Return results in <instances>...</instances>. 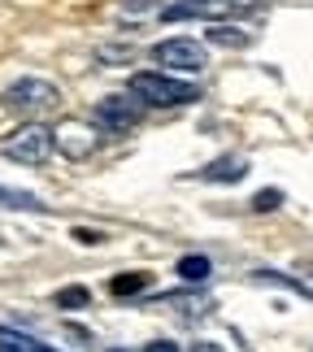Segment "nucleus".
<instances>
[{
    "label": "nucleus",
    "instance_id": "obj_1",
    "mask_svg": "<svg viewBox=\"0 0 313 352\" xmlns=\"http://www.w3.org/2000/svg\"><path fill=\"white\" fill-rule=\"evenodd\" d=\"M131 96L144 100L148 109H179V104H196L200 87L187 83V78H174L170 70H140L131 74Z\"/></svg>",
    "mask_w": 313,
    "mask_h": 352
},
{
    "label": "nucleus",
    "instance_id": "obj_2",
    "mask_svg": "<svg viewBox=\"0 0 313 352\" xmlns=\"http://www.w3.org/2000/svg\"><path fill=\"white\" fill-rule=\"evenodd\" d=\"M57 148V131L44 126V122H22L9 135H0V157L13 161V166H44Z\"/></svg>",
    "mask_w": 313,
    "mask_h": 352
},
{
    "label": "nucleus",
    "instance_id": "obj_3",
    "mask_svg": "<svg viewBox=\"0 0 313 352\" xmlns=\"http://www.w3.org/2000/svg\"><path fill=\"white\" fill-rule=\"evenodd\" d=\"M0 104H5L9 113H18V118H39V113H48V109L61 104V87L48 83V78L26 74V78H13V83L5 87Z\"/></svg>",
    "mask_w": 313,
    "mask_h": 352
},
{
    "label": "nucleus",
    "instance_id": "obj_4",
    "mask_svg": "<svg viewBox=\"0 0 313 352\" xmlns=\"http://www.w3.org/2000/svg\"><path fill=\"white\" fill-rule=\"evenodd\" d=\"M266 9V0H174L161 9V22H230V18H248V13Z\"/></svg>",
    "mask_w": 313,
    "mask_h": 352
},
{
    "label": "nucleus",
    "instance_id": "obj_5",
    "mask_svg": "<svg viewBox=\"0 0 313 352\" xmlns=\"http://www.w3.org/2000/svg\"><path fill=\"white\" fill-rule=\"evenodd\" d=\"M153 61L161 65V70H170V74H200L209 65V48L196 44V39L174 35V39L153 44Z\"/></svg>",
    "mask_w": 313,
    "mask_h": 352
},
{
    "label": "nucleus",
    "instance_id": "obj_6",
    "mask_svg": "<svg viewBox=\"0 0 313 352\" xmlns=\"http://www.w3.org/2000/svg\"><path fill=\"white\" fill-rule=\"evenodd\" d=\"M144 109L148 104L135 100V96H105V100H96V109H91V122H96L100 131H109V135H127V131L140 126Z\"/></svg>",
    "mask_w": 313,
    "mask_h": 352
},
{
    "label": "nucleus",
    "instance_id": "obj_7",
    "mask_svg": "<svg viewBox=\"0 0 313 352\" xmlns=\"http://www.w3.org/2000/svg\"><path fill=\"white\" fill-rule=\"evenodd\" d=\"M96 122H78V118H65L57 126V153H65L70 161H83L96 153Z\"/></svg>",
    "mask_w": 313,
    "mask_h": 352
},
{
    "label": "nucleus",
    "instance_id": "obj_8",
    "mask_svg": "<svg viewBox=\"0 0 313 352\" xmlns=\"http://www.w3.org/2000/svg\"><path fill=\"white\" fill-rule=\"evenodd\" d=\"M244 174H248V161L244 157H217L205 170H196V179H205V183H239Z\"/></svg>",
    "mask_w": 313,
    "mask_h": 352
},
{
    "label": "nucleus",
    "instance_id": "obj_9",
    "mask_svg": "<svg viewBox=\"0 0 313 352\" xmlns=\"http://www.w3.org/2000/svg\"><path fill=\"white\" fill-rule=\"evenodd\" d=\"M0 348H5V352H61V348L35 340V335H22V331H13V327H0Z\"/></svg>",
    "mask_w": 313,
    "mask_h": 352
},
{
    "label": "nucleus",
    "instance_id": "obj_10",
    "mask_svg": "<svg viewBox=\"0 0 313 352\" xmlns=\"http://www.w3.org/2000/svg\"><path fill=\"white\" fill-rule=\"evenodd\" d=\"M174 274H179L183 283H205L213 274V261H209V256H200V252H187V256H179Z\"/></svg>",
    "mask_w": 313,
    "mask_h": 352
},
{
    "label": "nucleus",
    "instance_id": "obj_11",
    "mask_svg": "<svg viewBox=\"0 0 313 352\" xmlns=\"http://www.w3.org/2000/svg\"><path fill=\"white\" fill-rule=\"evenodd\" d=\"M0 209H22V213H48V205L31 192H18V187H0Z\"/></svg>",
    "mask_w": 313,
    "mask_h": 352
},
{
    "label": "nucleus",
    "instance_id": "obj_12",
    "mask_svg": "<svg viewBox=\"0 0 313 352\" xmlns=\"http://www.w3.org/2000/svg\"><path fill=\"white\" fill-rule=\"evenodd\" d=\"M209 44H222V48H248L252 35L248 31H230V22H217L209 31Z\"/></svg>",
    "mask_w": 313,
    "mask_h": 352
},
{
    "label": "nucleus",
    "instance_id": "obj_13",
    "mask_svg": "<svg viewBox=\"0 0 313 352\" xmlns=\"http://www.w3.org/2000/svg\"><path fill=\"white\" fill-rule=\"evenodd\" d=\"M144 287H148L144 270H135V274H118L114 283H109V292H114V296H135V292H144Z\"/></svg>",
    "mask_w": 313,
    "mask_h": 352
},
{
    "label": "nucleus",
    "instance_id": "obj_14",
    "mask_svg": "<svg viewBox=\"0 0 313 352\" xmlns=\"http://www.w3.org/2000/svg\"><path fill=\"white\" fill-rule=\"evenodd\" d=\"M83 305H91L87 287H61L57 292V309H83Z\"/></svg>",
    "mask_w": 313,
    "mask_h": 352
},
{
    "label": "nucleus",
    "instance_id": "obj_15",
    "mask_svg": "<svg viewBox=\"0 0 313 352\" xmlns=\"http://www.w3.org/2000/svg\"><path fill=\"white\" fill-rule=\"evenodd\" d=\"M283 205V192H279V187H270V192H257L252 196V209L257 213H270V209H279Z\"/></svg>",
    "mask_w": 313,
    "mask_h": 352
},
{
    "label": "nucleus",
    "instance_id": "obj_16",
    "mask_svg": "<svg viewBox=\"0 0 313 352\" xmlns=\"http://www.w3.org/2000/svg\"><path fill=\"white\" fill-rule=\"evenodd\" d=\"M74 239H78V243H87V248L105 243V235H100V231H87V226H74Z\"/></svg>",
    "mask_w": 313,
    "mask_h": 352
},
{
    "label": "nucleus",
    "instance_id": "obj_17",
    "mask_svg": "<svg viewBox=\"0 0 313 352\" xmlns=\"http://www.w3.org/2000/svg\"><path fill=\"white\" fill-rule=\"evenodd\" d=\"M144 352H183V348L170 344V340H153V344H144Z\"/></svg>",
    "mask_w": 313,
    "mask_h": 352
},
{
    "label": "nucleus",
    "instance_id": "obj_18",
    "mask_svg": "<svg viewBox=\"0 0 313 352\" xmlns=\"http://www.w3.org/2000/svg\"><path fill=\"white\" fill-rule=\"evenodd\" d=\"M192 352H222V344H209V340H200V344H196Z\"/></svg>",
    "mask_w": 313,
    "mask_h": 352
},
{
    "label": "nucleus",
    "instance_id": "obj_19",
    "mask_svg": "<svg viewBox=\"0 0 313 352\" xmlns=\"http://www.w3.org/2000/svg\"><path fill=\"white\" fill-rule=\"evenodd\" d=\"M109 352H122V348H109Z\"/></svg>",
    "mask_w": 313,
    "mask_h": 352
}]
</instances>
